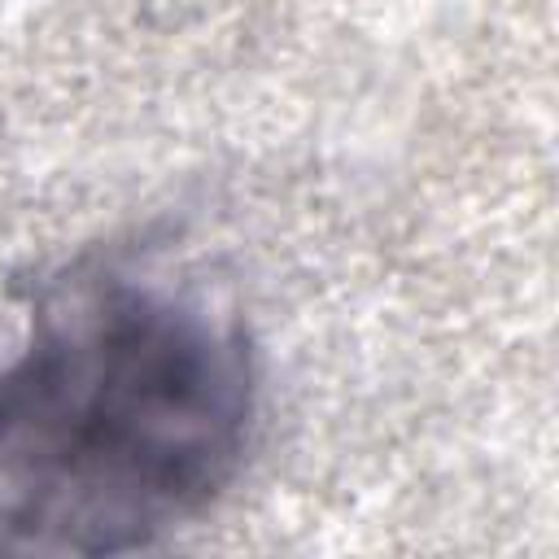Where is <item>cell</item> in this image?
<instances>
[{
  "mask_svg": "<svg viewBox=\"0 0 559 559\" xmlns=\"http://www.w3.org/2000/svg\"><path fill=\"white\" fill-rule=\"evenodd\" d=\"M262 415L245 319L135 253L39 275L0 314V555H127L205 515Z\"/></svg>",
  "mask_w": 559,
  "mask_h": 559,
  "instance_id": "obj_1",
  "label": "cell"
}]
</instances>
